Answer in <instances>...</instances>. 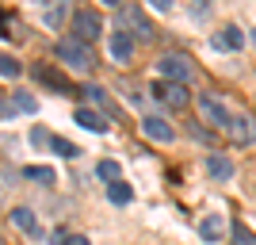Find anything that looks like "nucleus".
Returning <instances> with one entry per match:
<instances>
[{"mask_svg":"<svg viewBox=\"0 0 256 245\" xmlns=\"http://www.w3.org/2000/svg\"><path fill=\"white\" fill-rule=\"evenodd\" d=\"M54 54H58L62 65H69V69H76V73H92V69H96V54L88 50L84 43H76V39H62Z\"/></svg>","mask_w":256,"mask_h":245,"instance_id":"f257e3e1","label":"nucleus"},{"mask_svg":"<svg viewBox=\"0 0 256 245\" xmlns=\"http://www.w3.org/2000/svg\"><path fill=\"white\" fill-rule=\"evenodd\" d=\"M157 69H160L164 81H172V85H188V81L195 77V65H192L188 54H160Z\"/></svg>","mask_w":256,"mask_h":245,"instance_id":"f03ea898","label":"nucleus"},{"mask_svg":"<svg viewBox=\"0 0 256 245\" xmlns=\"http://www.w3.org/2000/svg\"><path fill=\"white\" fill-rule=\"evenodd\" d=\"M100 35H104V20H100V12H88V8H80V12H73V39L76 43H96Z\"/></svg>","mask_w":256,"mask_h":245,"instance_id":"7ed1b4c3","label":"nucleus"},{"mask_svg":"<svg viewBox=\"0 0 256 245\" xmlns=\"http://www.w3.org/2000/svg\"><path fill=\"white\" fill-rule=\"evenodd\" d=\"M199 111H203L206 119H210L214 127H222L226 134H230V127H234V115H230V107L222 104V100L218 96H210V92H203V96H199Z\"/></svg>","mask_w":256,"mask_h":245,"instance_id":"20e7f679","label":"nucleus"},{"mask_svg":"<svg viewBox=\"0 0 256 245\" xmlns=\"http://www.w3.org/2000/svg\"><path fill=\"white\" fill-rule=\"evenodd\" d=\"M34 77H38V81H42L50 92H58V96H73V85H69V81L58 73V65H46V62L34 65Z\"/></svg>","mask_w":256,"mask_h":245,"instance_id":"39448f33","label":"nucleus"},{"mask_svg":"<svg viewBox=\"0 0 256 245\" xmlns=\"http://www.w3.org/2000/svg\"><path fill=\"white\" fill-rule=\"evenodd\" d=\"M153 96L164 100V104H172V107H188L192 104V92H188L184 85H172V81H157V85H153Z\"/></svg>","mask_w":256,"mask_h":245,"instance_id":"423d86ee","label":"nucleus"},{"mask_svg":"<svg viewBox=\"0 0 256 245\" xmlns=\"http://www.w3.org/2000/svg\"><path fill=\"white\" fill-rule=\"evenodd\" d=\"M230 142H234V146H252V142H256V119L252 115H234Z\"/></svg>","mask_w":256,"mask_h":245,"instance_id":"0eeeda50","label":"nucleus"},{"mask_svg":"<svg viewBox=\"0 0 256 245\" xmlns=\"http://www.w3.org/2000/svg\"><path fill=\"white\" fill-rule=\"evenodd\" d=\"M142 134L150 142H172L176 138V130L168 127V119H160V115H146L142 119Z\"/></svg>","mask_w":256,"mask_h":245,"instance_id":"6e6552de","label":"nucleus"},{"mask_svg":"<svg viewBox=\"0 0 256 245\" xmlns=\"http://www.w3.org/2000/svg\"><path fill=\"white\" fill-rule=\"evenodd\" d=\"M118 16H122V23H126V27H134V31H138V39H146V43L153 39V27H150V20L142 16V8L122 4V8H118Z\"/></svg>","mask_w":256,"mask_h":245,"instance_id":"1a4fd4ad","label":"nucleus"},{"mask_svg":"<svg viewBox=\"0 0 256 245\" xmlns=\"http://www.w3.org/2000/svg\"><path fill=\"white\" fill-rule=\"evenodd\" d=\"M214 46H218V50H241V46H245V35H241V27L226 23L222 31L214 35Z\"/></svg>","mask_w":256,"mask_h":245,"instance_id":"9d476101","label":"nucleus"},{"mask_svg":"<svg viewBox=\"0 0 256 245\" xmlns=\"http://www.w3.org/2000/svg\"><path fill=\"white\" fill-rule=\"evenodd\" d=\"M73 119H76L84 130H92V134H104V130H107V119L100 115L96 107H76V115H73Z\"/></svg>","mask_w":256,"mask_h":245,"instance_id":"9b49d317","label":"nucleus"},{"mask_svg":"<svg viewBox=\"0 0 256 245\" xmlns=\"http://www.w3.org/2000/svg\"><path fill=\"white\" fill-rule=\"evenodd\" d=\"M222 234H226V218L222 214H206L203 222H199V237H203V241H218Z\"/></svg>","mask_w":256,"mask_h":245,"instance_id":"f8f14e48","label":"nucleus"},{"mask_svg":"<svg viewBox=\"0 0 256 245\" xmlns=\"http://www.w3.org/2000/svg\"><path fill=\"white\" fill-rule=\"evenodd\" d=\"M206 172H210L214 180H230V176H234V161L222 157V153H210V157H206Z\"/></svg>","mask_w":256,"mask_h":245,"instance_id":"ddd939ff","label":"nucleus"},{"mask_svg":"<svg viewBox=\"0 0 256 245\" xmlns=\"http://www.w3.org/2000/svg\"><path fill=\"white\" fill-rule=\"evenodd\" d=\"M130 54H134V39H130L126 31H115L111 35V58H115V62H126Z\"/></svg>","mask_w":256,"mask_h":245,"instance_id":"4468645a","label":"nucleus"},{"mask_svg":"<svg viewBox=\"0 0 256 245\" xmlns=\"http://www.w3.org/2000/svg\"><path fill=\"white\" fill-rule=\"evenodd\" d=\"M8 218H12L16 226H20L23 234H31V237L38 234V222H34V211H31V207H16V211H12Z\"/></svg>","mask_w":256,"mask_h":245,"instance_id":"2eb2a0df","label":"nucleus"},{"mask_svg":"<svg viewBox=\"0 0 256 245\" xmlns=\"http://www.w3.org/2000/svg\"><path fill=\"white\" fill-rule=\"evenodd\" d=\"M65 16H69V4H50V8L42 12V23L50 27V31H58V27L65 23Z\"/></svg>","mask_w":256,"mask_h":245,"instance_id":"dca6fc26","label":"nucleus"},{"mask_svg":"<svg viewBox=\"0 0 256 245\" xmlns=\"http://www.w3.org/2000/svg\"><path fill=\"white\" fill-rule=\"evenodd\" d=\"M130 195H134V192H130V184H126V180L107 184V199H111V203H118V207H126V203H130Z\"/></svg>","mask_w":256,"mask_h":245,"instance_id":"f3484780","label":"nucleus"},{"mask_svg":"<svg viewBox=\"0 0 256 245\" xmlns=\"http://www.w3.org/2000/svg\"><path fill=\"white\" fill-rule=\"evenodd\" d=\"M12 107L23 111V115H34V111H38V100H34L31 92H16V96H12Z\"/></svg>","mask_w":256,"mask_h":245,"instance_id":"a211bd4d","label":"nucleus"},{"mask_svg":"<svg viewBox=\"0 0 256 245\" xmlns=\"http://www.w3.org/2000/svg\"><path fill=\"white\" fill-rule=\"evenodd\" d=\"M50 149L58 153V157H69V161H76V157H80V149H76L73 142H65V138H54V142H50Z\"/></svg>","mask_w":256,"mask_h":245,"instance_id":"6ab92c4d","label":"nucleus"},{"mask_svg":"<svg viewBox=\"0 0 256 245\" xmlns=\"http://www.w3.org/2000/svg\"><path fill=\"white\" fill-rule=\"evenodd\" d=\"M230 230H234V245H256V234L248 230L245 222H234Z\"/></svg>","mask_w":256,"mask_h":245,"instance_id":"aec40b11","label":"nucleus"},{"mask_svg":"<svg viewBox=\"0 0 256 245\" xmlns=\"http://www.w3.org/2000/svg\"><path fill=\"white\" fill-rule=\"evenodd\" d=\"M0 73H4V81H12V77H20V73H23V65L16 62L12 54H4V58H0Z\"/></svg>","mask_w":256,"mask_h":245,"instance_id":"412c9836","label":"nucleus"},{"mask_svg":"<svg viewBox=\"0 0 256 245\" xmlns=\"http://www.w3.org/2000/svg\"><path fill=\"white\" fill-rule=\"evenodd\" d=\"M100 180H104V184H115L118 180V161H100Z\"/></svg>","mask_w":256,"mask_h":245,"instance_id":"4be33fe9","label":"nucleus"},{"mask_svg":"<svg viewBox=\"0 0 256 245\" xmlns=\"http://www.w3.org/2000/svg\"><path fill=\"white\" fill-rule=\"evenodd\" d=\"M27 176H31V180H38V184H54V180H58V176H54V169H46V165H31V169H27Z\"/></svg>","mask_w":256,"mask_h":245,"instance_id":"5701e85b","label":"nucleus"},{"mask_svg":"<svg viewBox=\"0 0 256 245\" xmlns=\"http://www.w3.org/2000/svg\"><path fill=\"white\" fill-rule=\"evenodd\" d=\"M58 245H92L84 234H58Z\"/></svg>","mask_w":256,"mask_h":245,"instance_id":"b1692460","label":"nucleus"},{"mask_svg":"<svg viewBox=\"0 0 256 245\" xmlns=\"http://www.w3.org/2000/svg\"><path fill=\"white\" fill-rule=\"evenodd\" d=\"M84 96L92 100V104H107V92H104L100 85H88V88H84Z\"/></svg>","mask_w":256,"mask_h":245,"instance_id":"393cba45","label":"nucleus"},{"mask_svg":"<svg viewBox=\"0 0 256 245\" xmlns=\"http://www.w3.org/2000/svg\"><path fill=\"white\" fill-rule=\"evenodd\" d=\"M192 138H195V142H210V134H206V130H199V123H195V127H192Z\"/></svg>","mask_w":256,"mask_h":245,"instance_id":"a878e982","label":"nucleus"},{"mask_svg":"<svg viewBox=\"0 0 256 245\" xmlns=\"http://www.w3.org/2000/svg\"><path fill=\"white\" fill-rule=\"evenodd\" d=\"M31 142H34V146H46V142H54V138H46L42 130H34V134H31Z\"/></svg>","mask_w":256,"mask_h":245,"instance_id":"bb28decb","label":"nucleus"},{"mask_svg":"<svg viewBox=\"0 0 256 245\" xmlns=\"http://www.w3.org/2000/svg\"><path fill=\"white\" fill-rule=\"evenodd\" d=\"M252 43H256V31H252Z\"/></svg>","mask_w":256,"mask_h":245,"instance_id":"cd10ccee","label":"nucleus"}]
</instances>
